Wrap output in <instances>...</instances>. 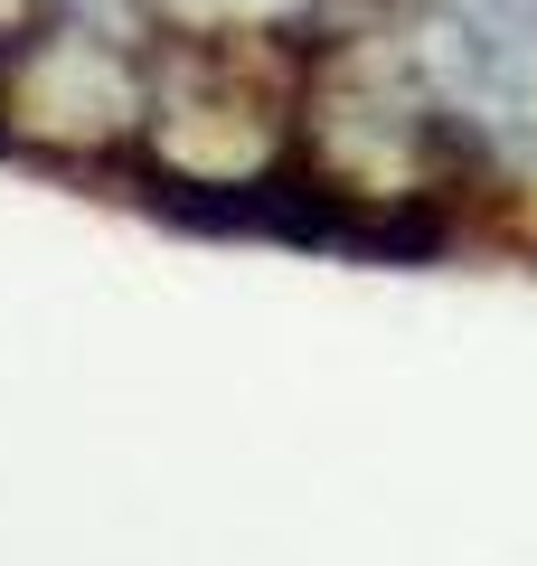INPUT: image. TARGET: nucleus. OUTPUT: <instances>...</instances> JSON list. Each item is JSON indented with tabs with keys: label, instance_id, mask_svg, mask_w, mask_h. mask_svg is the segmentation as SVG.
Segmentation results:
<instances>
[{
	"label": "nucleus",
	"instance_id": "nucleus-1",
	"mask_svg": "<svg viewBox=\"0 0 537 566\" xmlns=\"http://www.w3.org/2000/svg\"><path fill=\"white\" fill-rule=\"evenodd\" d=\"M302 39H160L123 180L179 208H293Z\"/></svg>",
	"mask_w": 537,
	"mask_h": 566
},
{
	"label": "nucleus",
	"instance_id": "nucleus-2",
	"mask_svg": "<svg viewBox=\"0 0 537 566\" xmlns=\"http://www.w3.org/2000/svg\"><path fill=\"white\" fill-rule=\"evenodd\" d=\"M160 20L141 0H39L0 39V151L39 170H133Z\"/></svg>",
	"mask_w": 537,
	"mask_h": 566
}]
</instances>
